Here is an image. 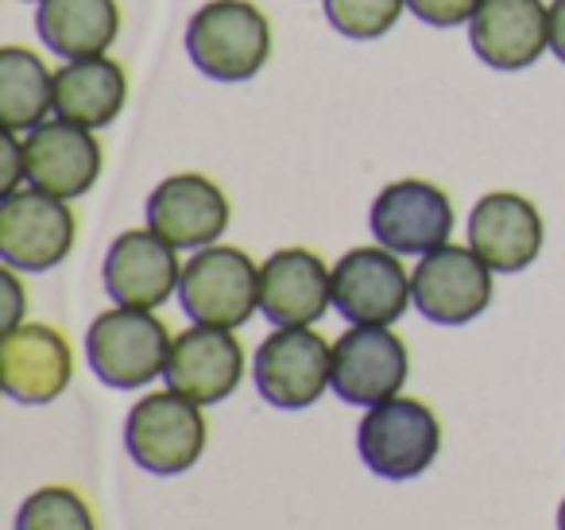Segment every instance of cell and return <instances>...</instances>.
Returning <instances> with one entry per match:
<instances>
[{
    "label": "cell",
    "instance_id": "10",
    "mask_svg": "<svg viewBox=\"0 0 565 530\" xmlns=\"http://www.w3.org/2000/svg\"><path fill=\"white\" fill-rule=\"evenodd\" d=\"M369 225L372 236L395 256H426L441 248L454 233V205L446 190H438L434 182L399 179L376 194Z\"/></svg>",
    "mask_w": 565,
    "mask_h": 530
},
{
    "label": "cell",
    "instance_id": "24",
    "mask_svg": "<svg viewBox=\"0 0 565 530\" xmlns=\"http://www.w3.org/2000/svg\"><path fill=\"white\" fill-rule=\"evenodd\" d=\"M407 0H326V17L349 40H380L399 24Z\"/></svg>",
    "mask_w": 565,
    "mask_h": 530
},
{
    "label": "cell",
    "instance_id": "4",
    "mask_svg": "<svg viewBox=\"0 0 565 530\" xmlns=\"http://www.w3.org/2000/svg\"><path fill=\"white\" fill-rule=\"evenodd\" d=\"M361 460L380 480H415L441 449V422L418 399H387L369 406L356 430Z\"/></svg>",
    "mask_w": 565,
    "mask_h": 530
},
{
    "label": "cell",
    "instance_id": "29",
    "mask_svg": "<svg viewBox=\"0 0 565 530\" xmlns=\"http://www.w3.org/2000/svg\"><path fill=\"white\" fill-rule=\"evenodd\" d=\"M557 530H565V499H562V507H557Z\"/></svg>",
    "mask_w": 565,
    "mask_h": 530
},
{
    "label": "cell",
    "instance_id": "11",
    "mask_svg": "<svg viewBox=\"0 0 565 530\" xmlns=\"http://www.w3.org/2000/svg\"><path fill=\"white\" fill-rule=\"evenodd\" d=\"M411 375L407 344L387 326H353L333 344V383L338 399L353 406L387 403Z\"/></svg>",
    "mask_w": 565,
    "mask_h": 530
},
{
    "label": "cell",
    "instance_id": "7",
    "mask_svg": "<svg viewBox=\"0 0 565 530\" xmlns=\"http://www.w3.org/2000/svg\"><path fill=\"white\" fill-rule=\"evenodd\" d=\"M78 221L63 198L17 190L0 202V259L17 272H51L74 248Z\"/></svg>",
    "mask_w": 565,
    "mask_h": 530
},
{
    "label": "cell",
    "instance_id": "1",
    "mask_svg": "<svg viewBox=\"0 0 565 530\" xmlns=\"http://www.w3.org/2000/svg\"><path fill=\"white\" fill-rule=\"evenodd\" d=\"M186 55L213 82H248L271 55V24L248 0H210L186 24Z\"/></svg>",
    "mask_w": 565,
    "mask_h": 530
},
{
    "label": "cell",
    "instance_id": "23",
    "mask_svg": "<svg viewBox=\"0 0 565 530\" xmlns=\"http://www.w3.org/2000/svg\"><path fill=\"white\" fill-rule=\"evenodd\" d=\"M17 530H97V522L78 491L40 488L20 504Z\"/></svg>",
    "mask_w": 565,
    "mask_h": 530
},
{
    "label": "cell",
    "instance_id": "2",
    "mask_svg": "<svg viewBox=\"0 0 565 530\" xmlns=\"http://www.w3.org/2000/svg\"><path fill=\"white\" fill-rule=\"evenodd\" d=\"M171 333L151 310H132V306H113L97 314L86 333V357L94 375L105 388L136 391L148 388L156 375L167 372L171 357Z\"/></svg>",
    "mask_w": 565,
    "mask_h": 530
},
{
    "label": "cell",
    "instance_id": "27",
    "mask_svg": "<svg viewBox=\"0 0 565 530\" xmlns=\"http://www.w3.org/2000/svg\"><path fill=\"white\" fill-rule=\"evenodd\" d=\"M0 287H4V329L24 326V321H20V314H24V287H20V279H17V267L4 264Z\"/></svg>",
    "mask_w": 565,
    "mask_h": 530
},
{
    "label": "cell",
    "instance_id": "26",
    "mask_svg": "<svg viewBox=\"0 0 565 530\" xmlns=\"http://www.w3.org/2000/svg\"><path fill=\"white\" fill-rule=\"evenodd\" d=\"M20 182H28L24 140H17V132H4V144H0V194H17Z\"/></svg>",
    "mask_w": 565,
    "mask_h": 530
},
{
    "label": "cell",
    "instance_id": "28",
    "mask_svg": "<svg viewBox=\"0 0 565 530\" xmlns=\"http://www.w3.org/2000/svg\"><path fill=\"white\" fill-rule=\"evenodd\" d=\"M550 51L565 63V0L550 4Z\"/></svg>",
    "mask_w": 565,
    "mask_h": 530
},
{
    "label": "cell",
    "instance_id": "19",
    "mask_svg": "<svg viewBox=\"0 0 565 530\" xmlns=\"http://www.w3.org/2000/svg\"><path fill=\"white\" fill-rule=\"evenodd\" d=\"M469 248L492 272H523L542 252V218L534 202L511 190L484 194L469 213Z\"/></svg>",
    "mask_w": 565,
    "mask_h": 530
},
{
    "label": "cell",
    "instance_id": "22",
    "mask_svg": "<svg viewBox=\"0 0 565 530\" xmlns=\"http://www.w3.org/2000/svg\"><path fill=\"white\" fill-rule=\"evenodd\" d=\"M55 113V74L24 47L0 51V120L4 132H32Z\"/></svg>",
    "mask_w": 565,
    "mask_h": 530
},
{
    "label": "cell",
    "instance_id": "5",
    "mask_svg": "<svg viewBox=\"0 0 565 530\" xmlns=\"http://www.w3.org/2000/svg\"><path fill=\"white\" fill-rule=\"evenodd\" d=\"M125 449L140 468L156 476H179L198 465L205 449V418L194 399L179 391H156L143 395L128 411Z\"/></svg>",
    "mask_w": 565,
    "mask_h": 530
},
{
    "label": "cell",
    "instance_id": "14",
    "mask_svg": "<svg viewBox=\"0 0 565 530\" xmlns=\"http://www.w3.org/2000/svg\"><path fill=\"white\" fill-rule=\"evenodd\" d=\"M24 163L28 187L71 202V198L89 194V187L102 174V144L94 140V128L55 117L28 132Z\"/></svg>",
    "mask_w": 565,
    "mask_h": 530
},
{
    "label": "cell",
    "instance_id": "9",
    "mask_svg": "<svg viewBox=\"0 0 565 530\" xmlns=\"http://www.w3.org/2000/svg\"><path fill=\"white\" fill-rule=\"evenodd\" d=\"M411 303V275L384 244L345 252L333 267V306L349 326H392Z\"/></svg>",
    "mask_w": 565,
    "mask_h": 530
},
{
    "label": "cell",
    "instance_id": "20",
    "mask_svg": "<svg viewBox=\"0 0 565 530\" xmlns=\"http://www.w3.org/2000/svg\"><path fill=\"white\" fill-rule=\"evenodd\" d=\"M128 105L125 66L105 55L71 59L55 74V117L82 128H105Z\"/></svg>",
    "mask_w": 565,
    "mask_h": 530
},
{
    "label": "cell",
    "instance_id": "21",
    "mask_svg": "<svg viewBox=\"0 0 565 530\" xmlns=\"http://www.w3.org/2000/svg\"><path fill=\"white\" fill-rule=\"evenodd\" d=\"M40 40L63 59H94L113 47L120 32L117 0H40Z\"/></svg>",
    "mask_w": 565,
    "mask_h": 530
},
{
    "label": "cell",
    "instance_id": "15",
    "mask_svg": "<svg viewBox=\"0 0 565 530\" xmlns=\"http://www.w3.org/2000/svg\"><path fill=\"white\" fill-rule=\"evenodd\" d=\"M167 388L194 399L198 406L225 403L244 380V349L233 329L217 326H190L174 337L171 357L163 372Z\"/></svg>",
    "mask_w": 565,
    "mask_h": 530
},
{
    "label": "cell",
    "instance_id": "8",
    "mask_svg": "<svg viewBox=\"0 0 565 530\" xmlns=\"http://www.w3.org/2000/svg\"><path fill=\"white\" fill-rule=\"evenodd\" d=\"M411 295L426 321L434 326H465L480 318L492 303V267L461 244H441L426 252L411 272Z\"/></svg>",
    "mask_w": 565,
    "mask_h": 530
},
{
    "label": "cell",
    "instance_id": "12",
    "mask_svg": "<svg viewBox=\"0 0 565 530\" xmlns=\"http://www.w3.org/2000/svg\"><path fill=\"white\" fill-rule=\"evenodd\" d=\"M74 380L71 344L58 329L24 321L0 337V383L4 395L28 406L55 403Z\"/></svg>",
    "mask_w": 565,
    "mask_h": 530
},
{
    "label": "cell",
    "instance_id": "16",
    "mask_svg": "<svg viewBox=\"0 0 565 530\" xmlns=\"http://www.w3.org/2000/svg\"><path fill=\"white\" fill-rule=\"evenodd\" d=\"M148 229L174 248H210L228 229V198L205 174H171L151 190Z\"/></svg>",
    "mask_w": 565,
    "mask_h": 530
},
{
    "label": "cell",
    "instance_id": "3",
    "mask_svg": "<svg viewBox=\"0 0 565 530\" xmlns=\"http://www.w3.org/2000/svg\"><path fill=\"white\" fill-rule=\"evenodd\" d=\"M179 303L194 326H248V318L259 310V267L228 244L198 248L182 267Z\"/></svg>",
    "mask_w": 565,
    "mask_h": 530
},
{
    "label": "cell",
    "instance_id": "6",
    "mask_svg": "<svg viewBox=\"0 0 565 530\" xmlns=\"http://www.w3.org/2000/svg\"><path fill=\"white\" fill-rule=\"evenodd\" d=\"M256 391L279 411H302L333 383V344L310 326H279L252 360Z\"/></svg>",
    "mask_w": 565,
    "mask_h": 530
},
{
    "label": "cell",
    "instance_id": "18",
    "mask_svg": "<svg viewBox=\"0 0 565 530\" xmlns=\"http://www.w3.org/2000/svg\"><path fill=\"white\" fill-rule=\"evenodd\" d=\"M333 306V272L310 248H282L259 267V310L271 326H315Z\"/></svg>",
    "mask_w": 565,
    "mask_h": 530
},
{
    "label": "cell",
    "instance_id": "25",
    "mask_svg": "<svg viewBox=\"0 0 565 530\" xmlns=\"http://www.w3.org/2000/svg\"><path fill=\"white\" fill-rule=\"evenodd\" d=\"M480 4H484V0H407V9L430 28L469 24V20L477 17Z\"/></svg>",
    "mask_w": 565,
    "mask_h": 530
},
{
    "label": "cell",
    "instance_id": "17",
    "mask_svg": "<svg viewBox=\"0 0 565 530\" xmlns=\"http://www.w3.org/2000/svg\"><path fill=\"white\" fill-rule=\"evenodd\" d=\"M469 43L492 71H526L550 47V9L542 0H484L469 20Z\"/></svg>",
    "mask_w": 565,
    "mask_h": 530
},
{
    "label": "cell",
    "instance_id": "13",
    "mask_svg": "<svg viewBox=\"0 0 565 530\" xmlns=\"http://www.w3.org/2000/svg\"><path fill=\"white\" fill-rule=\"evenodd\" d=\"M174 252L179 248L167 244L156 229L120 233L102 267L105 295L117 306H132V310H156V306H163L179 290L182 279V264Z\"/></svg>",
    "mask_w": 565,
    "mask_h": 530
}]
</instances>
